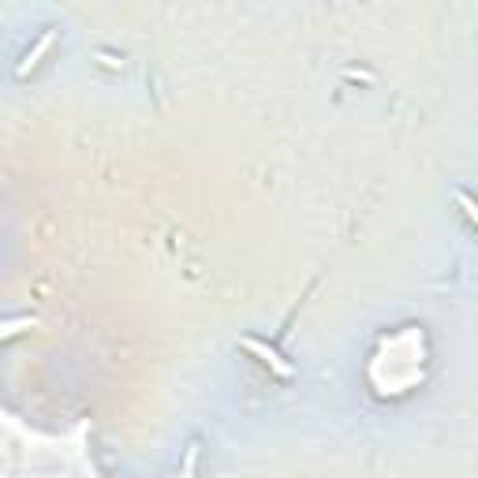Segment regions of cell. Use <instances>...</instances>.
I'll use <instances>...</instances> for the list:
<instances>
[{"instance_id":"1","label":"cell","mask_w":478,"mask_h":478,"mask_svg":"<svg viewBox=\"0 0 478 478\" xmlns=\"http://www.w3.org/2000/svg\"><path fill=\"white\" fill-rule=\"evenodd\" d=\"M243 347H247V352H254V355H258V359H262V363H266V366H269L273 374H281V378H292V374H295V370H292V366H288V363H284V359H281L277 352H273V347H266L262 340H254V337H247V340H243Z\"/></svg>"},{"instance_id":"2","label":"cell","mask_w":478,"mask_h":478,"mask_svg":"<svg viewBox=\"0 0 478 478\" xmlns=\"http://www.w3.org/2000/svg\"><path fill=\"white\" fill-rule=\"evenodd\" d=\"M53 38H56V34L49 31V34H45V38H41V41H38V45H34V53H26V60L19 64V75H26V71H31V67L38 64V56H41V53H45L49 45H53Z\"/></svg>"},{"instance_id":"3","label":"cell","mask_w":478,"mask_h":478,"mask_svg":"<svg viewBox=\"0 0 478 478\" xmlns=\"http://www.w3.org/2000/svg\"><path fill=\"white\" fill-rule=\"evenodd\" d=\"M195 463H198V441H191V445H187V456H183L180 478H195Z\"/></svg>"}]
</instances>
